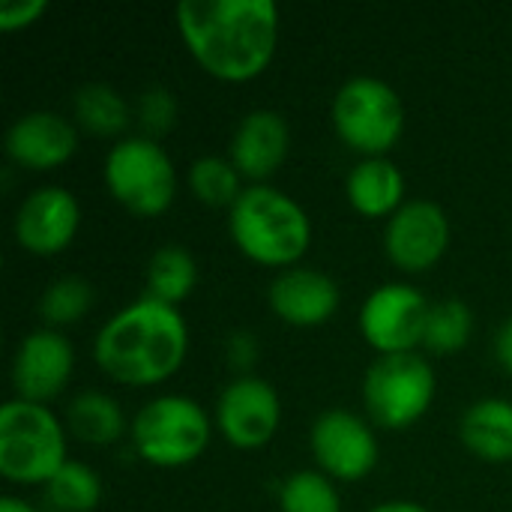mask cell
Wrapping results in <instances>:
<instances>
[{"label":"cell","instance_id":"7","mask_svg":"<svg viewBox=\"0 0 512 512\" xmlns=\"http://www.w3.org/2000/svg\"><path fill=\"white\" fill-rule=\"evenodd\" d=\"M330 117L336 135L363 156H387L405 129L402 96L375 75L348 78L333 99Z\"/></svg>","mask_w":512,"mask_h":512},{"label":"cell","instance_id":"32","mask_svg":"<svg viewBox=\"0 0 512 512\" xmlns=\"http://www.w3.org/2000/svg\"><path fill=\"white\" fill-rule=\"evenodd\" d=\"M366 512H432L429 507L417 504V501H384V504H375L372 510Z\"/></svg>","mask_w":512,"mask_h":512},{"label":"cell","instance_id":"26","mask_svg":"<svg viewBox=\"0 0 512 512\" xmlns=\"http://www.w3.org/2000/svg\"><path fill=\"white\" fill-rule=\"evenodd\" d=\"M471 333H474L471 306L465 300L447 297V300L432 303V309H429L423 348H429L432 354H453L468 345Z\"/></svg>","mask_w":512,"mask_h":512},{"label":"cell","instance_id":"15","mask_svg":"<svg viewBox=\"0 0 512 512\" xmlns=\"http://www.w3.org/2000/svg\"><path fill=\"white\" fill-rule=\"evenodd\" d=\"M3 150L21 168L51 171L69 162L78 150V129L69 117L57 111H27L9 123L3 135Z\"/></svg>","mask_w":512,"mask_h":512},{"label":"cell","instance_id":"11","mask_svg":"<svg viewBox=\"0 0 512 512\" xmlns=\"http://www.w3.org/2000/svg\"><path fill=\"white\" fill-rule=\"evenodd\" d=\"M282 420L279 393L258 375H234L216 399V426L237 450L264 447Z\"/></svg>","mask_w":512,"mask_h":512},{"label":"cell","instance_id":"18","mask_svg":"<svg viewBox=\"0 0 512 512\" xmlns=\"http://www.w3.org/2000/svg\"><path fill=\"white\" fill-rule=\"evenodd\" d=\"M348 204L369 219L393 216L405 204V174L387 156H363L345 180Z\"/></svg>","mask_w":512,"mask_h":512},{"label":"cell","instance_id":"28","mask_svg":"<svg viewBox=\"0 0 512 512\" xmlns=\"http://www.w3.org/2000/svg\"><path fill=\"white\" fill-rule=\"evenodd\" d=\"M132 117L138 120V129H141L138 135L156 141L159 135L171 132L177 123V96L162 84H150L138 93Z\"/></svg>","mask_w":512,"mask_h":512},{"label":"cell","instance_id":"31","mask_svg":"<svg viewBox=\"0 0 512 512\" xmlns=\"http://www.w3.org/2000/svg\"><path fill=\"white\" fill-rule=\"evenodd\" d=\"M495 360L512 375V318H507L495 333Z\"/></svg>","mask_w":512,"mask_h":512},{"label":"cell","instance_id":"4","mask_svg":"<svg viewBox=\"0 0 512 512\" xmlns=\"http://www.w3.org/2000/svg\"><path fill=\"white\" fill-rule=\"evenodd\" d=\"M66 462V426L48 405L12 396L0 408V474L18 486H45Z\"/></svg>","mask_w":512,"mask_h":512},{"label":"cell","instance_id":"1","mask_svg":"<svg viewBox=\"0 0 512 512\" xmlns=\"http://www.w3.org/2000/svg\"><path fill=\"white\" fill-rule=\"evenodd\" d=\"M174 15L189 54L219 81H252L273 60L279 39L273 0H180Z\"/></svg>","mask_w":512,"mask_h":512},{"label":"cell","instance_id":"16","mask_svg":"<svg viewBox=\"0 0 512 512\" xmlns=\"http://www.w3.org/2000/svg\"><path fill=\"white\" fill-rule=\"evenodd\" d=\"M288 150H291L288 120L273 108H255L234 126L228 159L243 177L264 183L270 174L282 168Z\"/></svg>","mask_w":512,"mask_h":512},{"label":"cell","instance_id":"13","mask_svg":"<svg viewBox=\"0 0 512 512\" xmlns=\"http://www.w3.org/2000/svg\"><path fill=\"white\" fill-rule=\"evenodd\" d=\"M72 369H75L72 342L54 327H39L15 345L12 354L15 396L48 405L54 396L66 390Z\"/></svg>","mask_w":512,"mask_h":512},{"label":"cell","instance_id":"30","mask_svg":"<svg viewBox=\"0 0 512 512\" xmlns=\"http://www.w3.org/2000/svg\"><path fill=\"white\" fill-rule=\"evenodd\" d=\"M225 354H228V363L240 372V375H246V369L255 363V357H258V339L249 333V330H234L231 336H228V342H225Z\"/></svg>","mask_w":512,"mask_h":512},{"label":"cell","instance_id":"5","mask_svg":"<svg viewBox=\"0 0 512 512\" xmlns=\"http://www.w3.org/2000/svg\"><path fill=\"white\" fill-rule=\"evenodd\" d=\"M135 453L156 468H183L210 444L207 411L180 393H165L144 402L129 426Z\"/></svg>","mask_w":512,"mask_h":512},{"label":"cell","instance_id":"20","mask_svg":"<svg viewBox=\"0 0 512 512\" xmlns=\"http://www.w3.org/2000/svg\"><path fill=\"white\" fill-rule=\"evenodd\" d=\"M66 432H72V438L84 444L105 447L120 441V435L126 432V417L114 396L102 390H81L66 405Z\"/></svg>","mask_w":512,"mask_h":512},{"label":"cell","instance_id":"10","mask_svg":"<svg viewBox=\"0 0 512 512\" xmlns=\"http://www.w3.org/2000/svg\"><path fill=\"white\" fill-rule=\"evenodd\" d=\"M309 447L318 471L339 483H357L378 465V438L372 426L345 408H327L315 417Z\"/></svg>","mask_w":512,"mask_h":512},{"label":"cell","instance_id":"25","mask_svg":"<svg viewBox=\"0 0 512 512\" xmlns=\"http://www.w3.org/2000/svg\"><path fill=\"white\" fill-rule=\"evenodd\" d=\"M240 180H243V174L234 168V162L228 156H198L186 174V183L198 201H204L210 207H228V210L246 189V186H240Z\"/></svg>","mask_w":512,"mask_h":512},{"label":"cell","instance_id":"22","mask_svg":"<svg viewBox=\"0 0 512 512\" xmlns=\"http://www.w3.org/2000/svg\"><path fill=\"white\" fill-rule=\"evenodd\" d=\"M144 282H147V297L177 306L180 300H186L195 291L198 264L186 246L162 243L147 261Z\"/></svg>","mask_w":512,"mask_h":512},{"label":"cell","instance_id":"14","mask_svg":"<svg viewBox=\"0 0 512 512\" xmlns=\"http://www.w3.org/2000/svg\"><path fill=\"white\" fill-rule=\"evenodd\" d=\"M81 225V207L78 198L57 183L36 186L27 192L15 210L12 234L18 246H24L33 255H54L66 249Z\"/></svg>","mask_w":512,"mask_h":512},{"label":"cell","instance_id":"6","mask_svg":"<svg viewBox=\"0 0 512 512\" xmlns=\"http://www.w3.org/2000/svg\"><path fill=\"white\" fill-rule=\"evenodd\" d=\"M102 180L117 204L135 216H159L177 192V171L165 147L144 135H126L105 153Z\"/></svg>","mask_w":512,"mask_h":512},{"label":"cell","instance_id":"29","mask_svg":"<svg viewBox=\"0 0 512 512\" xmlns=\"http://www.w3.org/2000/svg\"><path fill=\"white\" fill-rule=\"evenodd\" d=\"M45 12H48V3L45 0H6L0 6V30L3 33H12V30L30 27Z\"/></svg>","mask_w":512,"mask_h":512},{"label":"cell","instance_id":"27","mask_svg":"<svg viewBox=\"0 0 512 512\" xmlns=\"http://www.w3.org/2000/svg\"><path fill=\"white\" fill-rule=\"evenodd\" d=\"M279 510L282 512H342V498L336 483L312 468L294 471L279 486Z\"/></svg>","mask_w":512,"mask_h":512},{"label":"cell","instance_id":"17","mask_svg":"<svg viewBox=\"0 0 512 512\" xmlns=\"http://www.w3.org/2000/svg\"><path fill=\"white\" fill-rule=\"evenodd\" d=\"M267 300L279 321L294 327H315L336 312L339 285L324 270L294 264L273 276Z\"/></svg>","mask_w":512,"mask_h":512},{"label":"cell","instance_id":"23","mask_svg":"<svg viewBox=\"0 0 512 512\" xmlns=\"http://www.w3.org/2000/svg\"><path fill=\"white\" fill-rule=\"evenodd\" d=\"M45 504L54 512H93L102 501L99 474L75 459H66L57 474L42 486Z\"/></svg>","mask_w":512,"mask_h":512},{"label":"cell","instance_id":"24","mask_svg":"<svg viewBox=\"0 0 512 512\" xmlns=\"http://www.w3.org/2000/svg\"><path fill=\"white\" fill-rule=\"evenodd\" d=\"M96 303V288L75 273L57 276L39 297V318L45 321V327H66L81 321Z\"/></svg>","mask_w":512,"mask_h":512},{"label":"cell","instance_id":"19","mask_svg":"<svg viewBox=\"0 0 512 512\" xmlns=\"http://www.w3.org/2000/svg\"><path fill=\"white\" fill-rule=\"evenodd\" d=\"M459 438L483 462H512V399L489 396L468 405Z\"/></svg>","mask_w":512,"mask_h":512},{"label":"cell","instance_id":"21","mask_svg":"<svg viewBox=\"0 0 512 512\" xmlns=\"http://www.w3.org/2000/svg\"><path fill=\"white\" fill-rule=\"evenodd\" d=\"M72 114H75V126L99 138L120 135L132 120L129 102L105 81L81 84L72 96Z\"/></svg>","mask_w":512,"mask_h":512},{"label":"cell","instance_id":"2","mask_svg":"<svg viewBox=\"0 0 512 512\" xmlns=\"http://www.w3.org/2000/svg\"><path fill=\"white\" fill-rule=\"evenodd\" d=\"M186 348L189 333L177 306L144 294L99 327L93 360L126 387H150L183 366Z\"/></svg>","mask_w":512,"mask_h":512},{"label":"cell","instance_id":"33","mask_svg":"<svg viewBox=\"0 0 512 512\" xmlns=\"http://www.w3.org/2000/svg\"><path fill=\"white\" fill-rule=\"evenodd\" d=\"M0 512H36V507L27 504V501L18 498V495H3V498H0Z\"/></svg>","mask_w":512,"mask_h":512},{"label":"cell","instance_id":"8","mask_svg":"<svg viewBox=\"0 0 512 512\" xmlns=\"http://www.w3.org/2000/svg\"><path fill=\"white\" fill-rule=\"evenodd\" d=\"M435 387V369L423 354H378L363 375V405L375 426L408 429L432 408Z\"/></svg>","mask_w":512,"mask_h":512},{"label":"cell","instance_id":"9","mask_svg":"<svg viewBox=\"0 0 512 512\" xmlns=\"http://www.w3.org/2000/svg\"><path fill=\"white\" fill-rule=\"evenodd\" d=\"M432 303L408 282L378 285L360 309V333L378 354H408L423 345Z\"/></svg>","mask_w":512,"mask_h":512},{"label":"cell","instance_id":"12","mask_svg":"<svg viewBox=\"0 0 512 512\" xmlns=\"http://www.w3.org/2000/svg\"><path fill=\"white\" fill-rule=\"evenodd\" d=\"M450 246V219L429 198L405 201L384 228L387 258L405 273H423L441 261Z\"/></svg>","mask_w":512,"mask_h":512},{"label":"cell","instance_id":"3","mask_svg":"<svg viewBox=\"0 0 512 512\" xmlns=\"http://www.w3.org/2000/svg\"><path fill=\"white\" fill-rule=\"evenodd\" d=\"M228 234L249 261L288 270L306 255L312 222L288 192L252 183L228 210Z\"/></svg>","mask_w":512,"mask_h":512}]
</instances>
